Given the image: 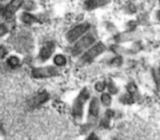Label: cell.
I'll return each instance as SVG.
<instances>
[{
	"label": "cell",
	"mask_w": 160,
	"mask_h": 140,
	"mask_svg": "<svg viewBox=\"0 0 160 140\" xmlns=\"http://www.w3.org/2000/svg\"><path fill=\"white\" fill-rule=\"evenodd\" d=\"M159 5H160V1H159Z\"/></svg>",
	"instance_id": "d4e9b609"
},
{
	"label": "cell",
	"mask_w": 160,
	"mask_h": 140,
	"mask_svg": "<svg viewBox=\"0 0 160 140\" xmlns=\"http://www.w3.org/2000/svg\"><path fill=\"white\" fill-rule=\"evenodd\" d=\"M89 97L88 91L87 89H84L79 94L78 98L75 100L73 106V115L75 120L81 121L83 115V108L84 103L87 102Z\"/></svg>",
	"instance_id": "6da1fadb"
},
{
	"label": "cell",
	"mask_w": 160,
	"mask_h": 140,
	"mask_svg": "<svg viewBox=\"0 0 160 140\" xmlns=\"http://www.w3.org/2000/svg\"><path fill=\"white\" fill-rule=\"evenodd\" d=\"M95 42V39L92 34H87L83 37L80 41H78L74 46L72 48L71 53L73 56H77L82 53L84 49L88 48Z\"/></svg>",
	"instance_id": "7a4b0ae2"
},
{
	"label": "cell",
	"mask_w": 160,
	"mask_h": 140,
	"mask_svg": "<svg viewBox=\"0 0 160 140\" xmlns=\"http://www.w3.org/2000/svg\"><path fill=\"white\" fill-rule=\"evenodd\" d=\"M101 100L102 103L105 106H109L111 105V103H112L111 96L108 93H103L101 96Z\"/></svg>",
	"instance_id": "5bb4252c"
},
{
	"label": "cell",
	"mask_w": 160,
	"mask_h": 140,
	"mask_svg": "<svg viewBox=\"0 0 160 140\" xmlns=\"http://www.w3.org/2000/svg\"><path fill=\"white\" fill-rule=\"evenodd\" d=\"M20 19L23 23H28V24H32V23H36L38 21L37 17L30 12H23L20 13Z\"/></svg>",
	"instance_id": "30bf717a"
},
{
	"label": "cell",
	"mask_w": 160,
	"mask_h": 140,
	"mask_svg": "<svg viewBox=\"0 0 160 140\" xmlns=\"http://www.w3.org/2000/svg\"><path fill=\"white\" fill-rule=\"evenodd\" d=\"M106 88V83L105 81H98L96 85H95V89L98 92H102Z\"/></svg>",
	"instance_id": "e0dca14e"
},
{
	"label": "cell",
	"mask_w": 160,
	"mask_h": 140,
	"mask_svg": "<svg viewBox=\"0 0 160 140\" xmlns=\"http://www.w3.org/2000/svg\"><path fill=\"white\" fill-rule=\"evenodd\" d=\"M156 17H157V19L160 21V10L157 11V13H156Z\"/></svg>",
	"instance_id": "cb8c5ba5"
},
{
	"label": "cell",
	"mask_w": 160,
	"mask_h": 140,
	"mask_svg": "<svg viewBox=\"0 0 160 140\" xmlns=\"http://www.w3.org/2000/svg\"><path fill=\"white\" fill-rule=\"evenodd\" d=\"M5 53H6V51L4 50V49H3V48L0 49V58L2 57V56H4Z\"/></svg>",
	"instance_id": "603a6c76"
},
{
	"label": "cell",
	"mask_w": 160,
	"mask_h": 140,
	"mask_svg": "<svg viewBox=\"0 0 160 140\" xmlns=\"http://www.w3.org/2000/svg\"><path fill=\"white\" fill-rule=\"evenodd\" d=\"M58 70L54 67H45L34 68L32 70V75L35 78H48L58 75Z\"/></svg>",
	"instance_id": "5b68a950"
},
{
	"label": "cell",
	"mask_w": 160,
	"mask_h": 140,
	"mask_svg": "<svg viewBox=\"0 0 160 140\" xmlns=\"http://www.w3.org/2000/svg\"><path fill=\"white\" fill-rule=\"evenodd\" d=\"M128 9L130 13H134L137 12V6L135 4H134L133 3H130L128 5Z\"/></svg>",
	"instance_id": "d6986e66"
},
{
	"label": "cell",
	"mask_w": 160,
	"mask_h": 140,
	"mask_svg": "<svg viewBox=\"0 0 160 140\" xmlns=\"http://www.w3.org/2000/svg\"><path fill=\"white\" fill-rule=\"evenodd\" d=\"M21 8L26 12H31L37 8V4L34 0H23Z\"/></svg>",
	"instance_id": "7c38bea8"
},
{
	"label": "cell",
	"mask_w": 160,
	"mask_h": 140,
	"mask_svg": "<svg viewBox=\"0 0 160 140\" xmlns=\"http://www.w3.org/2000/svg\"><path fill=\"white\" fill-rule=\"evenodd\" d=\"M55 49L54 44L52 42H47L44 46L41 49L40 53H39V57L42 60H46L51 56L52 53H53V50Z\"/></svg>",
	"instance_id": "9c48e42d"
},
{
	"label": "cell",
	"mask_w": 160,
	"mask_h": 140,
	"mask_svg": "<svg viewBox=\"0 0 160 140\" xmlns=\"http://www.w3.org/2000/svg\"><path fill=\"white\" fill-rule=\"evenodd\" d=\"M7 62H8V64H9L10 67H15L18 65L20 60H19V59L17 57V56H11V57H9V59H8Z\"/></svg>",
	"instance_id": "2e32d148"
},
{
	"label": "cell",
	"mask_w": 160,
	"mask_h": 140,
	"mask_svg": "<svg viewBox=\"0 0 160 140\" xmlns=\"http://www.w3.org/2000/svg\"><path fill=\"white\" fill-rule=\"evenodd\" d=\"M48 97H49V96H48V94L47 93V92H41V93H39L38 95L33 100V106H40V105H42V103H44L45 102H46L47 100H48Z\"/></svg>",
	"instance_id": "8fae6325"
},
{
	"label": "cell",
	"mask_w": 160,
	"mask_h": 140,
	"mask_svg": "<svg viewBox=\"0 0 160 140\" xmlns=\"http://www.w3.org/2000/svg\"><path fill=\"white\" fill-rule=\"evenodd\" d=\"M90 28V24L88 23H83L78 25L74 28L69 31L67 35V39L69 42H73L78 39L80 36L85 33Z\"/></svg>",
	"instance_id": "277c9868"
},
{
	"label": "cell",
	"mask_w": 160,
	"mask_h": 140,
	"mask_svg": "<svg viewBox=\"0 0 160 140\" xmlns=\"http://www.w3.org/2000/svg\"><path fill=\"white\" fill-rule=\"evenodd\" d=\"M108 87H109V90L111 93H112V94L117 93V87H116L115 84H114L112 81H110V82L109 83V85H108Z\"/></svg>",
	"instance_id": "ac0fdd59"
},
{
	"label": "cell",
	"mask_w": 160,
	"mask_h": 140,
	"mask_svg": "<svg viewBox=\"0 0 160 140\" xmlns=\"http://www.w3.org/2000/svg\"><path fill=\"white\" fill-rule=\"evenodd\" d=\"M128 90L130 93L131 94L134 93V92L136 91V86L133 84H130L129 86L128 87Z\"/></svg>",
	"instance_id": "7402d4cb"
},
{
	"label": "cell",
	"mask_w": 160,
	"mask_h": 140,
	"mask_svg": "<svg viewBox=\"0 0 160 140\" xmlns=\"http://www.w3.org/2000/svg\"><path fill=\"white\" fill-rule=\"evenodd\" d=\"M99 112V102L97 98L92 99V102L89 106V115H88V122L91 124L93 123L97 119Z\"/></svg>",
	"instance_id": "ba28073f"
},
{
	"label": "cell",
	"mask_w": 160,
	"mask_h": 140,
	"mask_svg": "<svg viewBox=\"0 0 160 140\" xmlns=\"http://www.w3.org/2000/svg\"><path fill=\"white\" fill-rule=\"evenodd\" d=\"M111 3V0H84V7L86 10L92 11L107 6Z\"/></svg>",
	"instance_id": "52a82bcc"
},
{
	"label": "cell",
	"mask_w": 160,
	"mask_h": 140,
	"mask_svg": "<svg viewBox=\"0 0 160 140\" xmlns=\"http://www.w3.org/2000/svg\"><path fill=\"white\" fill-rule=\"evenodd\" d=\"M123 102L125 103H133V98L131 97V96L126 95L123 96Z\"/></svg>",
	"instance_id": "44dd1931"
},
{
	"label": "cell",
	"mask_w": 160,
	"mask_h": 140,
	"mask_svg": "<svg viewBox=\"0 0 160 140\" xmlns=\"http://www.w3.org/2000/svg\"><path fill=\"white\" fill-rule=\"evenodd\" d=\"M23 1V0H11L4 8L3 16L7 19L12 17V16L17 12V10L21 8Z\"/></svg>",
	"instance_id": "8992f818"
},
{
	"label": "cell",
	"mask_w": 160,
	"mask_h": 140,
	"mask_svg": "<svg viewBox=\"0 0 160 140\" xmlns=\"http://www.w3.org/2000/svg\"><path fill=\"white\" fill-rule=\"evenodd\" d=\"M105 50H106V46H105L104 44H102V42L98 43L97 45H94V46L92 47V48H91L90 49L88 50V51L83 55L82 57L80 60V62L82 63V64H86V63L91 62V61L93 60L96 56H98V55L102 53Z\"/></svg>",
	"instance_id": "3957f363"
},
{
	"label": "cell",
	"mask_w": 160,
	"mask_h": 140,
	"mask_svg": "<svg viewBox=\"0 0 160 140\" xmlns=\"http://www.w3.org/2000/svg\"><path fill=\"white\" fill-rule=\"evenodd\" d=\"M152 74L156 86H157V89L160 92V69H154L152 70Z\"/></svg>",
	"instance_id": "4fadbf2b"
},
{
	"label": "cell",
	"mask_w": 160,
	"mask_h": 140,
	"mask_svg": "<svg viewBox=\"0 0 160 140\" xmlns=\"http://www.w3.org/2000/svg\"><path fill=\"white\" fill-rule=\"evenodd\" d=\"M122 57L121 56H118V57H116L112 61V65L115 66V67H119V66L121 65L122 64Z\"/></svg>",
	"instance_id": "ffe728a7"
},
{
	"label": "cell",
	"mask_w": 160,
	"mask_h": 140,
	"mask_svg": "<svg viewBox=\"0 0 160 140\" xmlns=\"http://www.w3.org/2000/svg\"><path fill=\"white\" fill-rule=\"evenodd\" d=\"M66 58L62 55H57L54 58V63L57 66H63L66 64Z\"/></svg>",
	"instance_id": "9a60e30c"
}]
</instances>
